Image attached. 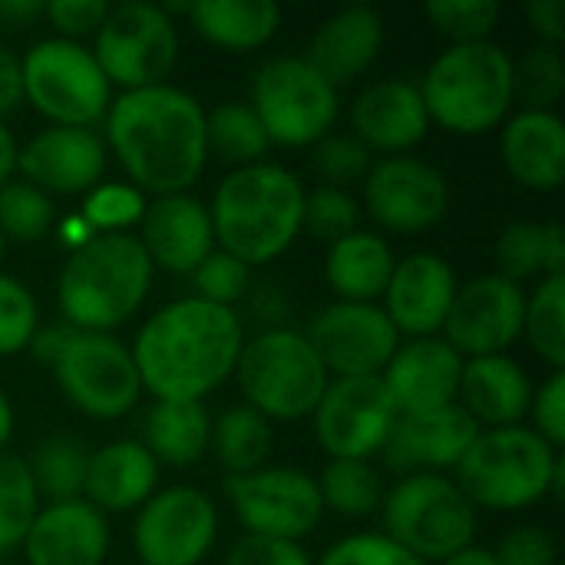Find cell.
<instances>
[{"mask_svg":"<svg viewBox=\"0 0 565 565\" xmlns=\"http://www.w3.org/2000/svg\"><path fill=\"white\" fill-rule=\"evenodd\" d=\"M106 149L146 199L189 192L209 162L205 109L172 83L116 93L106 113Z\"/></svg>","mask_w":565,"mask_h":565,"instance_id":"obj_1","label":"cell"},{"mask_svg":"<svg viewBox=\"0 0 565 565\" xmlns=\"http://www.w3.org/2000/svg\"><path fill=\"white\" fill-rule=\"evenodd\" d=\"M245 324L235 308L199 298H179L142 321L132 341V361L156 401H205L238 364Z\"/></svg>","mask_w":565,"mask_h":565,"instance_id":"obj_2","label":"cell"},{"mask_svg":"<svg viewBox=\"0 0 565 565\" xmlns=\"http://www.w3.org/2000/svg\"><path fill=\"white\" fill-rule=\"evenodd\" d=\"M215 245L248 268L281 258L301 235L305 185L278 162L232 169L209 205Z\"/></svg>","mask_w":565,"mask_h":565,"instance_id":"obj_3","label":"cell"},{"mask_svg":"<svg viewBox=\"0 0 565 565\" xmlns=\"http://www.w3.org/2000/svg\"><path fill=\"white\" fill-rule=\"evenodd\" d=\"M152 262L132 232L93 235L73 248L56 278L63 324L93 334H113L139 315L152 288Z\"/></svg>","mask_w":565,"mask_h":565,"instance_id":"obj_4","label":"cell"},{"mask_svg":"<svg viewBox=\"0 0 565 565\" xmlns=\"http://www.w3.org/2000/svg\"><path fill=\"white\" fill-rule=\"evenodd\" d=\"M454 480L473 507L516 513L546 497L563 500L565 460L533 427H497L477 434Z\"/></svg>","mask_w":565,"mask_h":565,"instance_id":"obj_5","label":"cell"},{"mask_svg":"<svg viewBox=\"0 0 565 565\" xmlns=\"http://www.w3.org/2000/svg\"><path fill=\"white\" fill-rule=\"evenodd\" d=\"M417 86L430 122L457 136H480L510 119L513 56L493 40L447 46Z\"/></svg>","mask_w":565,"mask_h":565,"instance_id":"obj_6","label":"cell"},{"mask_svg":"<svg viewBox=\"0 0 565 565\" xmlns=\"http://www.w3.org/2000/svg\"><path fill=\"white\" fill-rule=\"evenodd\" d=\"M232 377H238L245 404L271 424L311 417L331 384L305 331L295 328H268L245 341Z\"/></svg>","mask_w":565,"mask_h":565,"instance_id":"obj_7","label":"cell"},{"mask_svg":"<svg viewBox=\"0 0 565 565\" xmlns=\"http://www.w3.org/2000/svg\"><path fill=\"white\" fill-rule=\"evenodd\" d=\"M384 536L420 563L437 565L473 546L477 507L444 473L401 477L381 503Z\"/></svg>","mask_w":565,"mask_h":565,"instance_id":"obj_8","label":"cell"},{"mask_svg":"<svg viewBox=\"0 0 565 565\" xmlns=\"http://www.w3.org/2000/svg\"><path fill=\"white\" fill-rule=\"evenodd\" d=\"M23 99L50 119V126L93 129L106 119L113 86L103 76L89 46L73 40H40L20 56Z\"/></svg>","mask_w":565,"mask_h":565,"instance_id":"obj_9","label":"cell"},{"mask_svg":"<svg viewBox=\"0 0 565 565\" xmlns=\"http://www.w3.org/2000/svg\"><path fill=\"white\" fill-rule=\"evenodd\" d=\"M248 106L262 119L271 146L305 149L331 132L341 96L305 56H275L258 66Z\"/></svg>","mask_w":565,"mask_h":565,"instance_id":"obj_10","label":"cell"},{"mask_svg":"<svg viewBox=\"0 0 565 565\" xmlns=\"http://www.w3.org/2000/svg\"><path fill=\"white\" fill-rule=\"evenodd\" d=\"M93 56L119 93L159 86L175 70L179 26L162 3H116L93 36Z\"/></svg>","mask_w":565,"mask_h":565,"instance_id":"obj_11","label":"cell"},{"mask_svg":"<svg viewBox=\"0 0 565 565\" xmlns=\"http://www.w3.org/2000/svg\"><path fill=\"white\" fill-rule=\"evenodd\" d=\"M50 371L63 397L79 414L96 420H119L142 397V381L132 351L113 334L73 331Z\"/></svg>","mask_w":565,"mask_h":565,"instance_id":"obj_12","label":"cell"},{"mask_svg":"<svg viewBox=\"0 0 565 565\" xmlns=\"http://www.w3.org/2000/svg\"><path fill=\"white\" fill-rule=\"evenodd\" d=\"M225 497L245 536L301 543L324 520L315 477L295 467H262L245 477H228Z\"/></svg>","mask_w":565,"mask_h":565,"instance_id":"obj_13","label":"cell"},{"mask_svg":"<svg viewBox=\"0 0 565 565\" xmlns=\"http://www.w3.org/2000/svg\"><path fill=\"white\" fill-rule=\"evenodd\" d=\"M218 540V507L195 487L152 493L136 516L132 550L142 565H199Z\"/></svg>","mask_w":565,"mask_h":565,"instance_id":"obj_14","label":"cell"},{"mask_svg":"<svg viewBox=\"0 0 565 565\" xmlns=\"http://www.w3.org/2000/svg\"><path fill=\"white\" fill-rule=\"evenodd\" d=\"M397 420L381 377H338L321 394L311 430L328 460H374Z\"/></svg>","mask_w":565,"mask_h":565,"instance_id":"obj_15","label":"cell"},{"mask_svg":"<svg viewBox=\"0 0 565 565\" xmlns=\"http://www.w3.org/2000/svg\"><path fill=\"white\" fill-rule=\"evenodd\" d=\"M305 338L321 358L331 381L381 377V371L404 341L381 305L354 301H331L328 308H321L311 318Z\"/></svg>","mask_w":565,"mask_h":565,"instance_id":"obj_16","label":"cell"},{"mask_svg":"<svg viewBox=\"0 0 565 565\" xmlns=\"http://www.w3.org/2000/svg\"><path fill=\"white\" fill-rule=\"evenodd\" d=\"M364 209L381 228L417 235L444 222L450 209V185L427 159L384 156L374 159L364 175Z\"/></svg>","mask_w":565,"mask_h":565,"instance_id":"obj_17","label":"cell"},{"mask_svg":"<svg viewBox=\"0 0 565 565\" xmlns=\"http://www.w3.org/2000/svg\"><path fill=\"white\" fill-rule=\"evenodd\" d=\"M526 291L503 275H480L457 288L440 338L463 358L507 354L523 338Z\"/></svg>","mask_w":565,"mask_h":565,"instance_id":"obj_18","label":"cell"},{"mask_svg":"<svg viewBox=\"0 0 565 565\" xmlns=\"http://www.w3.org/2000/svg\"><path fill=\"white\" fill-rule=\"evenodd\" d=\"M109 149L99 132L46 126L17 146V172L46 195H86L103 182Z\"/></svg>","mask_w":565,"mask_h":565,"instance_id":"obj_19","label":"cell"},{"mask_svg":"<svg viewBox=\"0 0 565 565\" xmlns=\"http://www.w3.org/2000/svg\"><path fill=\"white\" fill-rule=\"evenodd\" d=\"M457 271L434 252H411L394 262L381 308L401 338H437L457 298Z\"/></svg>","mask_w":565,"mask_h":565,"instance_id":"obj_20","label":"cell"},{"mask_svg":"<svg viewBox=\"0 0 565 565\" xmlns=\"http://www.w3.org/2000/svg\"><path fill=\"white\" fill-rule=\"evenodd\" d=\"M460 374H463V358L440 334L407 338L381 371V384L397 417H407V414H427L457 404Z\"/></svg>","mask_w":565,"mask_h":565,"instance_id":"obj_21","label":"cell"},{"mask_svg":"<svg viewBox=\"0 0 565 565\" xmlns=\"http://www.w3.org/2000/svg\"><path fill=\"white\" fill-rule=\"evenodd\" d=\"M136 238L152 268L169 275H192L215 252L209 205L189 192L149 199Z\"/></svg>","mask_w":565,"mask_h":565,"instance_id":"obj_22","label":"cell"},{"mask_svg":"<svg viewBox=\"0 0 565 565\" xmlns=\"http://www.w3.org/2000/svg\"><path fill=\"white\" fill-rule=\"evenodd\" d=\"M477 434H480L477 420L460 404H450L440 411L397 417L381 454L384 463L401 477L444 473V470H457Z\"/></svg>","mask_w":565,"mask_h":565,"instance_id":"obj_23","label":"cell"},{"mask_svg":"<svg viewBox=\"0 0 565 565\" xmlns=\"http://www.w3.org/2000/svg\"><path fill=\"white\" fill-rule=\"evenodd\" d=\"M430 132V116L420 86L404 76H387L364 86L351 106V136L371 152L411 156Z\"/></svg>","mask_w":565,"mask_h":565,"instance_id":"obj_24","label":"cell"},{"mask_svg":"<svg viewBox=\"0 0 565 565\" xmlns=\"http://www.w3.org/2000/svg\"><path fill=\"white\" fill-rule=\"evenodd\" d=\"M20 550L26 565H103L109 556V523L86 500L46 503Z\"/></svg>","mask_w":565,"mask_h":565,"instance_id":"obj_25","label":"cell"},{"mask_svg":"<svg viewBox=\"0 0 565 565\" xmlns=\"http://www.w3.org/2000/svg\"><path fill=\"white\" fill-rule=\"evenodd\" d=\"M381 46H384V17L367 3H354L331 13L315 30L305 60L318 76H324L334 89H341L371 70Z\"/></svg>","mask_w":565,"mask_h":565,"instance_id":"obj_26","label":"cell"},{"mask_svg":"<svg viewBox=\"0 0 565 565\" xmlns=\"http://www.w3.org/2000/svg\"><path fill=\"white\" fill-rule=\"evenodd\" d=\"M500 159L520 185L533 192H556L565 179V122L559 113H513L500 132Z\"/></svg>","mask_w":565,"mask_h":565,"instance_id":"obj_27","label":"cell"},{"mask_svg":"<svg viewBox=\"0 0 565 565\" xmlns=\"http://www.w3.org/2000/svg\"><path fill=\"white\" fill-rule=\"evenodd\" d=\"M457 404L477 420L480 430L516 427L530 414L533 381L526 367L510 354L470 358L463 361Z\"/></svg>","mask_w":565,"mask_h":565,"instance_id":"obj_28","label":"cell"},{"mask_svg":"<svg viewBox=\"0 0 565 565\" xmlns=\"http://www.w3.org/2000/svg\"><path fill=\"white\" fill-rule=\"evenodd\" d=\"M159 483V463L139 440H113L89 454L83 500L106 513L139 510Z\"/></svg>","mask_w":565,"mask_h":565,"instance_id":"obj_29","label":"cell"},{"mask_svg":"<svg viewBox=\"0 0 565 565\" xmlns=\"http://www.w3.org/2000/svg\"><path fill=\"white\" fill-rule=\"evenodd\" d=\"M394 252L391 245L374 232H351L328 245L324 258V278L338 301L354 305H381L384 288L394 271Z\"/></svg>","mask_w":565,"mask_h":565,"instance_id":"obj_30","label":"cell"},{"mask_svg":"<svg viewBox=\"0 0 565 565\" xmlns=\"http://www.w3.org/2000/svg\"><path fill=\"white\" fill-rule=\"evenodd\" d=\"M212 414L199 401H152L142 420V447L162 467H192L209 454Z\"/></svg>","mask_w":565,"mask_h":565,"instance_id":"obj_31","label":"cell"},{"mask_svg":"<svg viewBox=\"0 0 565 565\" xmlns=\"http://www.w3.org/2000/svg\"><path fill=\"white\" fill-rule=\"evenodd\" d=\"M185 17L205 43L222 50H258L281 26V7L271 0H195Z\"/></svg>","mask_w":565,"mask_h":565,"instance_id":"obj_32","label":"cell"},{"mask_svg":"<svg viewBox=\"0 0 565 565\" xmlns=\"http://www.w3.org/2000/svg\"><path fill=\"white\" fill-rule=\"evenodd\" d=\"M497 275L523 281L533 275L565 278V232L559 222H510L497 238Z\"/></svg>","mask_w":565,"mask_h":565,"instance_id":"obj_33","label":"cell"},{"mask_svg":"<svg viewBox=\"0 0 565 565\" xmlns=\"http://www.w3.org/2000/svg\"><path fill=\"white\" fill-rule=\"evenodd\" d=\"M275 447V427L248 404L228 407L212 420L209 450L228 477H245L265 467Z\"/></svg>","mask_w":565,"mask_h":565,"instance_id":"obj_34","label":"cell"},{"mask_svg":"<svg viewBox=\"0 0 565 565\" xmlns=\"http://www.w3.org/2000/svg\"><path fill=\"white\" fill-rule=\"evenodd\" d=\"M89 447L73 434H53L26 460V470L33 477L36 497L46 503H66L83 500L86 467H89Z\"/></svg>","mask_w":565,"mask_h":565,"instance_id":"obj_35","label":"cell"},{"mask_svg":"<svg viewBox=\"0 0 565 565\" xmlns=\"http://www.w3.org/2000/svg\"><path fill=\"white\" fill-rule=\"evenodd\" d=\"M205 149L209 156H218L232 169H242L265 162L271 139L255 109L242 99H232L205 113Z\"/></svg>","mask_w":565,"mask_h":565,"instance_id":"obj_36","label":"cell"},{"mask_svg":"<svg viewBox=\"0 0 565 565\" xmlns=\"http://www.w3.org/2000/svg\"><path fill=\"white\" fill-rule=\"evenodd\" d=\"M324 513L344 520H367L384 503V480L371 460H328L321 477H315Z\"/></svg>","mask_w":565,"mask_h":565,"instance_id":"obj_37","label":"cell"},{"mask_svg":"<svg viewBox=\"0 0 565 565\" xmlns=\"http://www.w3.org/2000/svg\"><path fill=\"white\" fill-rule=\"evenodd\" d=\"M523 338L553 371L565 367V278H540L526 295Z\"/></svg>","mask_w":565,"mask_h":565,"instance_id":"obj_38","label":"cell"},{"mask_svg":"<svg viewBox=\"0 0 565 565\" xmlns=\"http://www.w3.org/2000/svg\"><path fill=\"white\" fill-rule=\"evenodd\" d=\"M565 96V60L559 46L533 43L513 60V103L523 109L553 113V106Z\"/></svg>","mask_w":565,"mask_h":565,"instance_id":"obj_39","label":"cell"},{"mask_svg":"<svg viewBox=\"0 0 565 565\" xmlns=\"http://www.w3.org/2000/svg\"><path fill=\"white\" fill-rule=\"evenodd\" d=\"M40 513V497L26 460L17 454H0V553L20 550L30 523Z\"/></svg>","mask_w":565,"mask_h":565,"instance_id":"obj_40","label":"cell"},{"mask_svg":"<svg viewBox=\"0 0 565 565\" xmlns=\"http://www.w3.org/2000/svg\"><path fill=\"white\" fill-rule=\"evenodd\" d=\"M56 222V209L53 199L46 192H40L36 185L23 182V179H10L7 185H0V235L3 242H40L50 235Z\"/></svg>","mask_w":565,"mask_h":565,"instance_id":"obj_41","label":"cell"},{"mask_svg":"<svg viewBox=\"0 0 565 565\" xmlns=\"http://www.w3.org/2000/svg\"><path fill=\"white\" fill-rule=\"evenodd\" d=\"M500 3L497 0H430L424 3L427 23L450 40V46L460 43H483L500 23Z\"/></svg>","mask_w":565,"mask_h":565,"instance_id":"obj_42","label":"cell"},{"mask_svg":"<svg viewBox=\"0 0 565 565\" xmlns=\"http://www.w3.org/2000/svg\"><path fill=\"white\" fill-rule=\"evenodd\" d=\"M146 202L149 199L139 189H132L129 182H99L96 189L86 192L79 215L96 235L129 232V225H139Z\"/></svg>","mask_w":565,"mask_h":565,"instance_id":"obj_43","label":"cell"},{"mask_svg":"<svg viewBox=\"0 0 565 565\" xmlns=\"http://www.w3.org/2000/svg\"><path fill=\"white\" fill-rule=\"evenodd\" d=\"M358 215H361L358 199L341 185H318V189L305 192L301 228L321 242H338V238L358 232Z\"/></svg>","mask_w":565,"mask_h":565,"instance_id":"obj_44","label":"cell"},{"mask_svg":"<svg viewBox=\"0 0 565 565\" xmlns=\"http://www.w3.org/2000/svg\"><path fill=\"white\" fill-rule=\"evenodd\" d=\"M40 328V308L33 291L0 271V358H13L30 348L33 334Z\"/></svg>","mask_w":565,"mask_h":565,"instance_id":"obj_45","label":"cell"},{"mask_svg":"<svg viewBox=\"0 0 565 565\" xmlns=\"http://www.w3.org/2000/svg\"><path fill=\"white\" fill-rule=\"evenodd\" d=\"M192 298L218 305V308H235L248 288H252V268L245 262H238L235 255L215 248L192 275Z\"/></svg>","mask_w":565,"mask_h":565,"instance_id":"obj_46","label":"cell"},{"mask_svg":"<svg viewBox=\"0 0 565 565\" xmlns=\"http://www.w3.org/2000/svg\"><path fill=\"white\" fill-rule=\"evenodd\" d=\"M318 175L324 179V185H341L364 179L374 166V152L354 139L351 132H328L324 139L315 142V156H311Z\"/></svg>","mask_w":565,"mask_h":565,"instance_id":"obj_47","label":"cell"},{"mask_svg":"<svg viewBox=\"0 0 565 565\" xmlns=\"http://www.w3.org/2000/svg\"><path fill=\"white\" fill-rule=\"evenodd\" d=\"M318 565H427L384 533H354L338 540Z\"/></svg>","mask_w":565,"mask_h":565,"instance_id":"obj_48","label":"cell"},{"mask_svg":"<svg viewBox=\"0 0 565 565\" xmlns=\"http://www.w3.org/2000/svg\"><path fill=\"white\" fill-rule=\"evenodd\" d=\"M530 417H533V430L563 454L565 447V371H553L540 391H533V404H530Z\"/></svg>","mask_w":565,"mask_h":565,"instance_id":"obj_49","label":"cell"},{"mask_svg":"<svg viewBox=\"0 0 565 565\" xmlns=\"http://www.w3.org/2000/svg\"><path fill=\"white\" fill-rule=\"evenodd\" d=\"M106 13H109L106 0H53V3H43V17L50 20V26L60 33V40H73V43H79V36H96Z\"/></svg>","mask_w":565,"mask_h":565,"instance_id":"obj_50","label":"cell"},{"mask_svg":"<svg viewBox=\"0 0 565 565\" xmlns=\"http://www.w3.org/2000/svg\"><path fill=\"white\" fill-rule=\"evenodd\" d=\"M497 565H556V543L540 526H520L493 550Z\"/></svg>","mask_w":565,"mask_h":565,"instance_id":"obj_51","label":"cell"},{"mask_svg":"<svg viewBox=\"0 0 565 565\" xmlns=\"http://www.w3.org/2000/svg\"><path fill=\"white\" fill-rule=\"evenodd\" d=\"M225 565H315L308 559L301 543H281V540H262V536H242Z\"/></svg>","mask_w":565,"mask_h":565,"instance_id":"obj_52","label":"cell"},{"mask_svg":"<svg viewBox=\"0 0 565 565\" xmlns=\"http://www.w3.org/2000/svg\"><path fill=\"white\" fill-rule=\"evenodd\" d=\"M526 20L536 30L540 43L559 46L565 40V0H530Z\"/></svg>","mask_w":565,"mask_h":565,"instance_id":"obj_53","label":"cell"},{"mask_svg":"<svg viewBox=\"0 0 565 565\" xmlns=\"http://www.w3.org/2000/svg\"><path fill=\"white\" fill-rule=\"evenodd\" d=\"M23 103V76H20V56L0 43V122L17 113Z\"/></svg>","mask_w":565,"mask_h":565,"instance_id":"obj_54","label":"cell"},{"mask_svg":"<svg viewBox=\"0 0 565 565\" xmlns=\"http://www.w3.org/2000/svg\"><path fill=\"white\" fill-rule=\"evenodd\" d=\"M73 331H76V328H70V324L36 328V334H33V341H30V348H26V351H33L46 367H53V364H56V358L63 354L66 341L73 338Z\"/></svg>","mask_w":565,"mask_h":565,"instance_id":"obj_55","label":"cell"},{"mask_svg":"<svg viewBox=\"0 0 565 565\" xmlns=\"http://www.w3.org/2000/svg\"><path fill=\"white\" fill-rule=\"evenodd\" d=\"M43 17V3L40 0H0V26H26L30 20Z\"/></svg>","mask_w":565,"mask_h":565,"instance_id":"obj_56","label":"cell"},{"mask_svg":"<svg viewBox=\"0 0 565 565\" xmlns=\"http://www.w3.org/2000/svg\"><path fill=\"white\" fill-rule=\"evenodd\" d=\"M17 172V139L7 122H0V185H7Z\"/></svg>","mask_w":565,"mask_h":565,"instance_id":"obj_57","label":"cell"},{"mask_svg":"<svg viewBox=\"0 0 565 565\" xmlns=\"http://www.w3.org/2000/svg\"><path fill=\"white\" fill-rule=\"evenodd\" d=\"M93 235H96V232L83 222V215H79V212H76V215H70V218H63V225H60V242H66V245H70V252H73V248H79V245H86Z\"/></svg>","mask_w":565,"mask_h":565,"instance_id":"obj_58","label":"cell"},{"mask_svg":"<svg viewBox=\"0 0 565 565\" xmlns=\"http://www.w3.org/2000/svg\"><path fill=\"white\" fill-rule=\"evenodd\" d=\"M437 565H497V556H493V550L467 546V550H460L457 556H450V559H444V563Z\"/></svg>","mask_w":565,"mask_h":565,"instance_id":"obj_59","label":"cell"},{"mask_svg":"<svg viewBox=\"0 0 565 565\" xmlns=\"http://www.w3.org/2000/svg\"><path fill=\"white\" fill-rule=\"evenodd\" d=\"M10 437H13V407H10L7 394L0 391V454H7Z\"/></svg>","mask_w":565,"mask_h":565,"instance_id":"obj_60","label":"cell"},{"mask_svg":"<svg viewBox=\"0 0 565 565\" xmlns=\"http://www.w3.org/2000/svg\"><path fill=\"white\" fill-rule=\"evenodd\" d=\"M3 248H7V242H3V235H0V262H3Z\"/></svg>","mask_w":565,"mask_h":565,"instance_id":"obj_61","label":"cell"}]
</instances>
